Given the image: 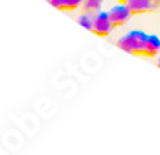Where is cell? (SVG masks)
I'll return each instance as SVG.
<instances>
[{
    "label": "cell",
    "instance_id": "6",
    "mask_svg": "<svg viewBox=\"0 0 160 155\" xmlns=\"http://www.w3.org/2000/svg\"><path fill=\"white\" fill-rule=\"evenodd\" d=\"M48 3L58 10L62 12H72L78 7H82L84 0H48Z\"/></svg>",
    "mask_w": 160,
    "mask_h": 155
},
{
    "label": "cell",
    "instance_id": "9",
    "mask_svg": "<svg viewBox=\"0 0 160 155\" xmlns=\"http://www.w3.org/2000/svg\"><path fill=\"white\" fill-rule=\"evenodd\" d=\"M157 66L160 68V56H159V59H157Z\"/></svg>",
    "mask_w": 160,
    "mask_h": 155
},
{
    "label": "cell",
    "instance_id": "1",
    "mask_svg": "<svg viewBox=\"0 0 160 155\" xmlns=\"http://www.w3.org/2000/svg\"><path fill=\"white\" fill-rule=\"evenodd\" d=\"M147 33L140 29H134L127 32L126 35L120 36L117 39V48L123 52H127L130 55H142V50L144 48Z\"/></svg>",
    "mask_w": 160,
    "mask_h": 155
},
{
    "label": "cell",
    "instance_id": "10",
    "mask_svg": "<svg viewBox=\"0 0 160 155\" xmlns=\"http://www.w3.org/2000/svg\"><path fill=\"white\" fill-rule=\"evenodd\" d=\"M120 2H124V3H127V0H120Z\"/></svg>",
    "mask_w": 160,
    "mask_h": 155
},
{
    "label": "cell",
    "instance_id": "8",
    "mask_svg": "<svg viewBox=\"0 0 160 155\" xmlns=\"http://www.w3.org/2000/svg\"><path fill=\"white\" fill-rule=\"evenodd\" d=\"M104 2H105V0H84L82 7H84V10H87V12L95 13V12L101 10V7H102Z\"/></svg>",
    "mask_w": 160,
    "mask_h": 155
},
{
    "label": "cell",
    "instance_id": "5",
    "mask_svg": "<svg viewBox=\"0 0 160 155\" xmlns=\"http://www.w3.org/2000/svg\"><path fill=\"white\" fill-rule=\"evenodd\" d=\"M159 52H160V37L157 36V35H147L144 48H143L142 55L140 56L153 58V56L159 55Z\"/></svg>",
    "mask_w": 160,
    "mask_h": 155
},
{
    "label": "cell",
    "instance_id": "2",
    "mask_svg": "<svg viewBox=\"0 0 160 155\" xmlns=\"http://www.w3.org/2000/svg\"><path fill=\"white\" fill-rule=\"evenodd\" d=\"M114 29L116 27H114L111 19H110L108 12L98 10L94 13V25H92V30H91L94 35H97L100 37H107Z\"/></svg>",
    "mask_w": 160,
    "mask_h": 155
},
{
    "label": "cell",
    "instance_id": "7",
    "mask_svg": "<svg viewBox=\"0 0 160 155\" xmlns=\"http://www.w3.org/2000/svg\"><path fill=\"white\" fill-rule=\"evenodd\" d=\"M77 22H78V25L81 26V27H84V29L91 32V30H92V25H94V13L84 10V13H81V15L78 16Z\"/></svg>",
    "mask_w": 160,
    "mask_h": 155
},
{
    "label": "cell",
    "instance_id": "3",
    "mask_svg": "<svg viewBox=\"0 0 160 155\" xmlns=\"http://www.w3.org/2000/svg\"><path fill=\"white\" fill-rule=\"evenodd\" d=\"M108 15H110V19H111L114 27H121V26L130 22V19L133 17V12L130 10L127 3L120 2L108 10Z\"/></svg>",
    "mask_w": 160,
    "mask_h": 155
},
{
    "label": "cell",
    "instance_id": "4",
    "mask_svg": "<svg viewBox=\"0 0 160 155\" xmlns=\"http://www.w3.org/2000/svg\"><path fill=\"white\" fill-rule=\"evenodd\" d=\"M133 15H149L160 9V0H127Z\"/></svg>",
    "mask_w": 160,
    "mask_h": 155
}]
</instances>
